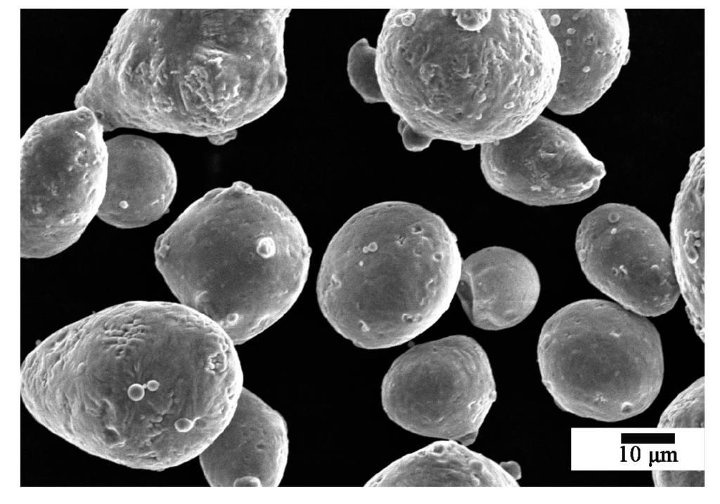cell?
I'll return each mask as SVG.
<instances>
[{"mask_svg": "<svg viewBox=\"0 0 720 504\" xmlns=\"http://www.w3.org/2000/svg\"><path fill=\"white\" fill-rule=\"evenodd\" d=\"M290 9L129 8L97 67L124 128L209 137L251 123L283 97Z\"/></svg>", "mask_w": 720, "mask_h": 504, "instance_id": "obj_1", "label": "cell"}, {"mask_svg": "<svg viewBox=\"0 0 720 504\" xmlns=\"http://www.w3.org/2000/svg\"><path fill=\"white\" fill-rule=\"evenodd\" d=\"M399 13L387 25L400 37L402 81L389 99L402 140L470 148L518 133L548 107L560 60L539 9Z\"/></svg>", "mask_w": 720, "mask_h": 504, "instance_id": "obj_2", "label": "cell"}, {"mask_svg": "<svg viewBox=\"0 0 720 504\" xmlns=\"http://www.w3.org/2000/svg\"><path fill=\"white\" fill-rule=\"evenodd\" d=\"M311 248L276 196L236 181L207 192L160 234L158 270L179 303L235 345L279 320L307 279Z\"/></svg>", "mask_w": 720, "mask_h": 504, "instance_id": "obj_3", "label": "cell"}, {"mask_svg": "<svg viewBox=\"0 0 720 504\" xmlns=\"http://www.w3.org/2000/svg\"><path fill=\"white\" fill-rule=\"evenodd\" d=\"M462 262L457 238L440 216L410 202L376 203L331 239L317 277L318 303L356 347L398 346L449 309Z\"/></svg>", "mask_w": 720, "mask_h": 504, "instance_id": "obj_4", "label": "cell"}, {"mask_svg": "<svg viewBox=\"0 0 720 504\" xmlns=\"http://www.w3.org/2000/svg\"><path fill=\"white\" fill-rule=\"evenodd\" d=\"M537 361L556 405L578 416L589 397H651L664 373L653 324L617 303L595 298L568 304L548 319Z\"/></svg>", "mask_w": 720, "mask_h": 504, "instance_id": "obj_5", "label": "cell"}, {"mask_svg": "<svg viewBox=\"0 0 720 504\" xmlns=\"http://www.w3.org/2000/svg\"><path fill=\"white\" fill-rule=\"evenodd\" d=\"M103 133L94 114L78 107L38 119L22 137V258L63 252L97 215L108 171Z\"/></svg>", "mask_w": 720, "mask_h": 504, "instance_id": "obj_6", "label": "cell"}, {"mask_svg": "<svg viewBox=\"0 0 720 504\" xmlns=\"http://www.w3.org/2000/svg\"><path fill=\"white\" fill-rule=\"evenodd\" d=\"M496 395L487 353L463 335L408 350L393 362L381 385L382 408L394 423L465 446L476 440Z\"/></svg>", "mask_w": 720, "mask_h": 504, "instance_id": "obj_7", "label": "cell"}, {"mask_svg": "<svg viewBox=\"0 0 720 504\" xmlns=\"http://www.w3.org/2000/svg\"><path fill=\"white\" fill-rule=\"evenodd\" d=\"M575 248L588 281L636 314H665L681 295L669 243L635 206L607 203L589 212L578 227Z\"/></svg>", "mask_w": 720, "mask_h": 504, "instance_id": "obj_8", "label": "cell"}, {"mask_svg": "<svg viewBox=\"0 0 720 504\" xmlns=\"http://www.w3.org/2000/svg\"><path fill=\"white\" fill-rule=\"evenodd\" d=\"M480 167L494 191L540 207L585 200L606 174L574 132L541 115L511 136L482 145Z\"/></svg>", "mask_w": 720, "mask_h": 504, "instance_id": "obj_9", "label": "cell"}, {"mask_svg": "<svg viewBox=\"0 0 720 504\" xmlns=\"http://www.w3.org/2000/svg\"><path fill=\"white\" fill-rule=\"evenodd\" d=\"M539 11L560 60L548 107L560 115L580 114L600 99L629 60L627 13L624 8Z\"/></svg>", "mask_w": 720, "mask_h": 504, "instance_id": "obj_10", "label": "cell"}, {"mask_svg": "<svg viewBox=\"0 0 720 504\" xmlns=\"http://www.w3.org/2000/svg\"><path fill=\"white\" fill-rule=\"evenodd\" d=\"M283 417L243 387L232 417L198 456L213 487H276L288 456Z\"/></svg>", "mask_w": 720, "mask_h": 504, "instance_id": "obj_11", "label": "cell"}, {"mask_svg": "<svg viewBox=\"0 0 720 504\" xmlns=\"http://www.w3.org/2000/svg\"><path fill=\"white\" fill-rule=\"evenodd\" d=\"M105 192L97 217L120 229L146 226L169 211L177 173L167 152L152 139L121 135L106 141Z\"/></svg>", "mask_w": 720, "mask_h": 504, "instance_id": "obj_12", "label": "cell"}, {"mask_svg": "<svg viewBox=\"0 0 720 504\" xmlns=\"http://www.w3.org/2000/svg\"><path fill=\"white\" fill-rule=\"evenodd\" d=\"M540 289L537 270L526 256L491 246L463 260L456 293L474 326L498 331L527 318L537 303Z\"/></svg>", "mask_w": 720, "mask_h": 504, "instance_id": "obj_13", "label": "cell"}, {"mask_svg": "<svg viewBox=\"0 0 720 504\" xmlns=\"http://www.w3.org/2000/svg\"><path fill=\"white\" fill-rule=\"evenodd\" d=\"M457 441L435 442L396 460L368 487H518L520 465L498 463Z\"/></svg>", "mask_w": 720, "mask_h": 504, "instance_id": "obj_14", "label": "cell"}, {"mask_svg": "<svg viewBox=\"0 0 720 504\" xmlns=\"http://www.w3.org/2000/svg\"><path fill=\"white\" fill-rule=\"evenodd\" d=\"M704 150L690 157L670 223L674 270L695 328L704 325Z\"/></svg>", "mask_w": 720, "mask_h": 504, "instance_id": "obj_15", "label": "cell"}, {"mask_svg": "<svg viewBox=\"0 0 720 504\" xmlns=\"http://www.w3.org/2000/svg\"><path fill=\"white\" fill-rule=\"evenodd\" d=\"M376 51L364 39L351 49L348 57L347 71L351 84L368 102H384L375 70Z\"/></svg>", "mask_w": 720, "mask_h": 504, "instance_id": "obj_16", "label": "cell"}, {"mask_svg": "<svg viewBox=\"0 0 720 504\" xmlns=\"http://www.w3.org/2000/svg\"><path fill=\"white\" fill-rule=\"evenodd\" d=\"M237 135V130L231 131L225 133L214 135L207 137L209 141L214 145H223Z\"/></svg>", "mask_w": 720, "mask_h": 504, "instance_id": "obj_17", "label": "cell"}]
</instances>
